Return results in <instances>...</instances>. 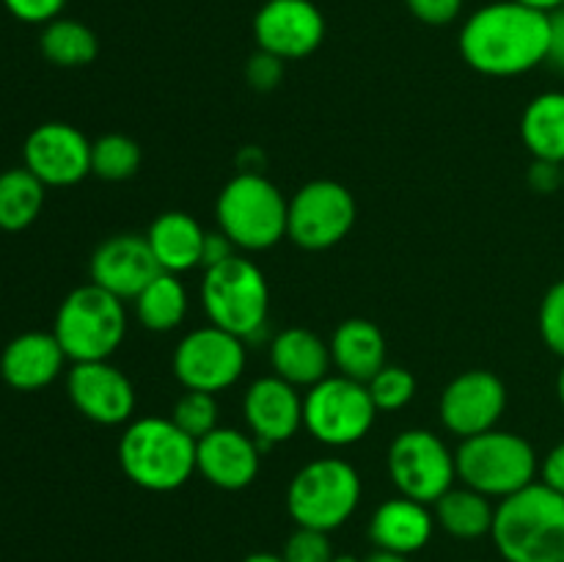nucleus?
I'll list each match as a JSON object with an SVG mask.
<instances>
[{"label":"nucleus","mask_w":564,"mask_h":562,"mask_svg":"<svg viewBox=\"0 0 564 562\" xmlns=\"http://www.w3.org/2000/svg\"><path fill=\"white\" fill-rule=\"evenodd\" d=\"M518 3L529 6V9L545 11V14H554V11H560V9H562L564 0H518Z\"/></svg>","instance_id":"37998d69"},{"label":"nucleus","mask_w":564,"mask_h":562,"mask_svg":"<svg viewBox=\"0 0 564 562\" xmlns=\"http://www.w3.org/2000/svg\"><path fill=\"white\" fill-rule=\"evenodd\" d=\"M22 165L44 187H72L91 174V141L75 125L44 121L25 138Z\"/></svg>","instance_id":"ddd939ff"},{"label":"nucleus","mask_w":564,"mask_h":562,"mask_svg":"<svg viewBox=\"0 0 564 562\" xmlns=\"http://www.w3.org/2000/svg\"><path fill=\"white\" fill-rule=\"evenodd\" d=\"M204 235L207 229H202L193 215L182 213V209H169L152 220L147 240L160 270L180 275L193 268H202Z\"/></svg>","instance_id":"5701e85b"},{"label":"nucleus","mask_w":564,"mask_h":562,"mask_svg":"<svg viewBox=\"0 0 564 562\" xmlns=\"http://www.w3.org/2000/svg\"><path fill=\"white\" fill-rule=\"evenodd\" d=\"M367 389L378 411H402V408L416 397V378H413L411 369L397 367V364H386V367L369 380Z\"/></svg>","instance_id":"2f4dec72"},{"label":"nucleus","mask_w":564,"mask_h":562,"mask_svg":"<svg viewBox=\"0 0 564 562\" xmlns=\"http://www.w3.org/2000/svg\"><path fill=\"white\" fill-rule=\"evenodd\" d=\"M39 50H42V55L53 66L77 69V66H88L97 58L99 42L97 33H94L86 22L58 17V20L42 25Z\"/></svg>","instance_id":"cd10ccee"},{"label":"nucleus","mask_w":564,"mask_h":562,"mask_svg":"<svg viewBox=\"0 0 564 562\" xmlns=\"http://www.w3.org/2000/svg\"><path fill=\"white\" fill-rule=\"evenodd\" d=\"M405 6L424 25H449L463 11V0H405Z\"/></svg>","instance_id":"e433bc0d"},{"label":"nucleus","mask_w":564,"mask_h":562,"mask_svg":"<svg viewBox=\"0 0 564 562\" xmlns=\"http://www.w3.org/2000/svg\"><path fill=\"white\" fill-rule=\"evenodd\" d=\"M551 14L518 0H496L474 11L460 28V55L488 77H518L545 64Z\"/></svg>","instance_id":"f257e3e1"},{"label":"nucleus","mask_w":564,"mask_h":562,"mask_svg":"<svg viewBox=\"0 0 564 562\" xmlns=\"http://www.w3.org/2000/svg\"><path fill=\"white\" fill-rule=\"evenodd\" d=\"M242 413L259 450L290 441L303 428V397L279 375L253 380L242 397Z\"/></svg>","instance_id":"f3484780"},{"label":"nucleus","mask_w":564,"mask_h":562,"mask_svg":"<svg viewBox=\"0 0 564 562\" xmlns=\"http://www.w3.org/2000/svg\"><path fill=\"white\" fill-rule=\"evenodd\" d=\"M556 395H560V402L564 408V367L560 369V378H556Z\"/></svg>","instance_id":"49530a36"},{"label":"nucleus","mask_w":564,"mask_h":562,"mask_svg":"<svg viewBox=\"0 0 564 562\" xmlns=\"http://www.w3.org/2000/svg\"><path fill=\"white\" fill-rule=\"evenodd\" d=\"M284 64L286 61L275 58V55L264 53V50H257L248 58L246 66V77L251 83V88H257V91H273L281 83V77H284Z\"/></svg>","instance_id":"c9c22d12"},{"label":"nucleus","mask_w":564,"mask_h":562,"mask_svg":"<svg viewBox=\"0 0 564 562\" xmlns=\"http://www.w3.org/2000/svg\"><path fill=\"white\" fill-rule=\"evenodd\" d=\"M529 185L538 193H554L564 187L562 182V165L549 163V160H534L532 169H529Z\"/></svg>","instance_id":"58836bf2"},{"label":"nucleus","mask_w":564,"mask_h":562,"mask_svg":"<svg viewBox=\"0 0 564 562\" xmlns=\"http://www.w3.org/2000/svg\"><path fill=\"white\" fill-rule=\"evenodd\" d=\"M290 198L259 171H240L218 193V229L237 251H268L286 237Z\"/></svg>","instance_id":"20e7f679"},{"label":"nucleus","mask_w":564,"mask_h":562,"mask_svg":"<svg viewBox=\"0 0 564 562\" xmlns=\"http://www.w3.org/2000/svg\"><path fill=\"white\" fill-rule=\"evenodd\" d=\"M69 361L53 331H28L14 336L0 353V378L17 391L47 389Z\"/></svg>","instance_id":"aec40b11"},{"label":"nucleus","mask_w":564,"mask_h":562,"mask_svg":"<svg viewBox=\"0 0 564 562\" xmlns=\"http://www.w3.org/2000/svg\"><path fill=\"white\" fill-rule=\"evenodd\" d=\"M375 408L367 383L328 375L303 397V428L314 435V441L325 446H352L369 435L375 428Z\"/></svg>","instance_id":"1a4fd4ad"},{"label":"nucleus","mask_w":564,"mask_h":562,"mask_svg":"<svg viewBox=\"0 0 564 562\" xmlns=\"http://www.w3.org/2000/svg\"><path fill=\"white\" fill-rule=\"evenodd\" d=\"M330 361L339 375L369 383L386 367V336L372 320L350 317L330 336Z\"/></svg>","instance_id":"b1692460"},{"label":"nucleus","mask_w":564,"mask_h":562,"mask_svg":"<svg viewBox=\"0 0 564 562\" xmlns=\"http://www.w3.org/2000/svg\"><path fill=\"white\" fill-rule=\"evenodd\" d=\"M361 474L341 457H317L295 472L286 488V512L295 527L334 532L361 505Z\"/></svg>","instance_id":"423d86ee"},{"label":"nucleus","mask_w":564,"mask_h":562,"mask_svg":"<svg viewBox=\"0 0 564 562\" xmlns=\"http://www.w3.org/2000/svg\"><path fill=\"white\" fill-rule=\"evenodd\" d=\"M540 483L564 496V441H560L540 463Z\"/></svg>","instance_id":"ea45409f"},{"label":"nucleus","mask_w":564,"mask_h":562,"mask_svg":"<svg viewBox=\"0 0 564 562\" xmlns=\"http://www.w3.org/2000/svg\"><path fill=\"white\" fill-rule=\"evenodd\" d=\"M3 6L14 20L28 22V25H47L58 20L66 0H3Z\"/></svg>","instance_id":"f704fd0d"},{"label":"nucleus","mask_w":564,"mask_h":562,"mask_svg":"<svg viewBox=\"0 0 564 562\" xmlns=\"http://www.w3.org/2000/svg\"><path fill=\"white\" fill-rule=\"evenodd\" d=\"M389 477L400 496L435 505L457 479L455 452L424 428L402 430L389 446Z\"/></svg>","instance_id":"9b49d317"},{"label":"nucleus","mask_w":564,"mask_h":562,"mask_svg":"<svg viewBox=\"0 0 564 562\" xmlns=\"http://www.w3.org/2000/svg\"><path fill=\"white\" fill-rule=\"evenodd\" d=\"M202 303L209 323L248 342L268 325V279L257 262L235 253L226 262L204 270Z\"/></svg>","instance_id":"6e6552de"},{"label":"nucleus","mask_w":564,"mask_h":562,"mask_svg":"<svg viewBox=\"0 0 564 562\" xmlns=\"http://www.w3.org/2000/svg\"><path fill=\"white\" fill-rule=\"evenodd\" d=\"M91 284L102 287L110 295L132 298L149 284L158 273H163L149 248L147 235H113L97 246L88 262Z\"/></svg>","instance_id":"a211bd4d"},{"label":"nucleus","mask_w":564,"mask_h":562,"mask_svg":"<svg viewBox=\"0 0 564 562\" xmlns=\"http://www.w3.org/2000/svg\"><path fill=\"white\" fill-rule=\"evenodd\" d=\"M187 290L176 273H158L135 298V317L147 331H174L187 317Z\"/></svg>","instance_id":"bb28decb"},{"label":"nucleus","mask_w":564,"mask_h":562,"mask_svg":"<svg viewBox=\"0 0 564 562\" xmlns=\"http://www.w3.org/2000/svg\"><path fill=\"white\" fill-rule=\"evenodd\" d=\"M47 187L25 169H9L0 174V229L22 231L42 215Z\"/></svg>","instance_id":"c85d7f7f"},{"label":"nucleus","mask_w":564,"mask_h":562,"mask_svg":"<svg viewBox=\"0 0 564 562\" xmlns=\"http://www.w3.org/2000/svg\"><path fill=\"white\" fill-rule=\"evenodd\" d=\"M218 417H220V408H218V400H215V395H209V391H193V389H185V395L176 400L174 411H171V419H174L176 428H180L182 433L191 435L193 441L204 439V435L213 433L215 428H220Z\"/></svg>","instance_id":"7c9ffc66"},{"label":"nucleus","mask_w":564,"mask_h":562,"mask_svg":"<svg viewBox=\"0 0 564 562\" xmlns=\"http://www.w3.org/2000/svg\"><path fill=\"white\" fill-rule=\"evenodd\" d=\"M66 395L77 413L105 428L127 424L135 413V386L110 361L72 364L66 372Z\"/></svg>","instance_id":"dca6fc26"},{"label":"nucleus","mask_w":564,"mask_h":562,"mask_svg":"<svg viewBox=\"0 0 564 562\" xmlns=\"http://www.w3.org/2000/svg\"><path fill=\"white\" fill-rule=\"evenodd\" d=\"M330 345L314 331L292 325L275 334L270 345V367L273 375L284 378L295 389H312L323 378H328Z\"/></svg>","instance_id":"4be33fe9"},{"label":"nucleus","mask_w":564,"mask_h":562,"mask_svg":"<svg viewBox=\"0 0 564 562\" xmlns=\"http://www.w3.org/2000/svg\"><path fill=\"white\" fill-rule=\"evenodd\" d=\"M460 562H477V560H460Z\"/></svg>","instance_id":"09e8293b"},{"label":"nucleus","mask_w":564,"mask_h":562,"mask_svg":"<svg viewBox=\"0 0 564 562\" xmlns=\"http://www.w3.org/2000/svg\"><path fill=\"white\" fill-rule=\"evenodd\" d=\"M549 61L554 69L564 72V11L551 14V44H549Z\"/></svg>","instance_id":"a19ab883"},{"label":"nucleus","mask_w":564,"mask_h":562,"mask_svg":"<svg viewBox=\"0 0 564 562\" xmlns=\"http://www.w3.org/2000/svg\"><path fill=\"white\" fill-rule=\"evenodd\" d=\"M246 361V339L209 323L182 336L174 347L171 367L185 389L218 395L240 380Z\"/></svg>","instance_id":"f8f14e48"},{"label":"nucleus","mask_w":564,"mask_h":562,"mask_svg":"<svg viewBox=\"0 0 564 562\" xmlns=\"http://www.w3.org/2000/svg\"><path fill=\"white\" fill-rule=\"evenodd\" d=\"M435 523L455 540H479L490 538L494 532L496 505L479 490L468 488L460 483V488L452 485L444 496L433 505Z\"/></svg>","instance_id":"393cba45"},{"label":"nucleus","mask_w":564,"mask_h":562,"mask_svg":"<svg viewBox=\"0 0 564 562\" xmlns=\"http://www.w3.org/2000/svg\"><path fill=\"white\" fill-rule=\"evenodd\" d=\"M560 11H564V3H562V9H560Z\"/></svg>","instance_id":"8fccbe9b"},{"label":"nucleus","mask_w":564,"mask_h":562,"mask_svg":"<svg viewBox=\"0 0 564 562\" xmlns=\"http://www.w3.org/2000/svg\"><path fill=\"white\" fill-rule=\"evenodd\" d=\"M53 334L72 364L108 361L127 336L124 301L88 281L61 301Z\"/></svg>","instance_id":"39448f33"},{"label":"nucleus","mask_w":564,"mask_h":562,"mask_svg":"<svg viewBox=\"0 0 564 562\" xmlns=\"http://www.w3.org/2000/svg\"><path fill=\"white\" fill-rule=\"evenodd\" d=\"M562 182H564V163H562Z\"/></svg>","instance_id":"de8ad7c7"},{"label":"nucleus","mask_w":564,"mask_h":562,"mask_svg":"<svg viewBox=\"0 0 564 562\" xmlns=\"http://www.w3.org/2000/svg\"><path fill=\"white\" fill-rule=\"evenodd\" d=\"M521 138L534 160L564 163V91L538 94L521 116Z\"/></svg>","instance_id":"a878e982"},{"label":"nucleus","mask_w":564,"mask_h":562,"mask_svg":"<svg viewBox=\"0 0 564 562\" xmlns=\"http://www.w3.org/2000/svg\"><path fill=\"white\" fill-rule=\"evenodd\" d=\"M367 532L375 549L413 556L433 540L435 516L430 505L408 496H391L372 512Z\"/></svg>","instance_id":"412c9836"},{"label":"nucleus","mask_w":564,"mask_h":562,"mask_svg":"<svg viewBox=\"0 0 564 562\" xmlns=\"http://www.w3.org/2000/svg\"><path fill=\"white\" fill-rule=\"evenodd\" d=\"M538 325L545 347L564 358V279L556 281L554 287H549V292L543 295Z\"/></svg>","instance_id":"72a5a7b5"},{"label":"nucleus","mask_w":564,"mask_h":562,"mask_svg":"<svg viewBox=\"0 0 564 562\" xmlns=\"http://www.w3.org/2000/svg\"><path fill=\"white\" fill-rule=\"evenodd\" d=\"M364 562H413V560H411V556H405V554H394V551L375 549L372 554L364 556Z\"/></svg>","instance_id":"79ce46f5"},{"label":"nucleus","mask_w":564,"mask_h":562,"mask_svg":"<svg viewBox=\"0 0 564 562\" xmlns=\"http://www.w3.org/2000/svg\"><path fill=\"white\" fill-rule=\"evenodd\" d=\"M242 562H284L281 554H270V551H257V554H248Z\"/></svg>","instance_id":"c03bdc74"},{"label":"nucleus","mask_w":564,"mask_h":562,"mask_svg":"<svg viewBox=\"0 0 564 562\" xmlns=\"http://www.w3.org/2000/svg\"><path fill=\"white\" fill-rule=\"evenodd\" d=\"M330 562H364V556H356V554H334V560Z\"/></svg>","instance_id":"a18cd8bd"},{"label":"nucleus","mask_w":564,"mask_h":562,"mask_svg":"<svg viewBox=\"0 0 564 562\" xmlns=\"http://www.w3.org/2000/svg\"><path fill=\"white\" fill-rule=\"evenodd\" d=\"M455 463L463 485L499 501L532 485L540 474L534 446L523 435L496 428L463 439Z\"/></svg>","instance_id":"0eeeda50"},{"label":"nucleus","mask_w":564,"mask_h":562,"mask_svg":"<svg viewBox=\"0 0 564 562\" xmlns=\"http://www.w3.org/2000/svg\"><path fill=\"white\" fill-rule=\"evenodd\" d=\"M235 253H237V246L220 229L207 231V235H204V248H202V268L204 270L226 262V259H231Z\"/></svg>","instance_id":"4c0bfd02"},{"label":"nucleus","mask_w":564,"mask_h":562,"mask_svg":"<svg viewBox=\"0 0 564 562\" xmlns=\"http://www.w3.org/2000/svg\"><path fill=\"white\" fill-rule=\"evenodd\" d=\"M253 39L281 61L308 58L325 39V17L312 0H264L253 17Z\"/></svg>","instance_id":"2eb2a0df"},{"label":"nucleus","mask_w":564,"mask_h":562,"mask_svg":"<svg viewBox=\"0 0 564 562\" xmlns=\"http://www.w3.org/2000/svg\"><path fill=\"white\" fill-rule=\"evenodd\" d=\"M119 466L138 488L169 494L196 474V441L171 417L135 419L119 439Z\"/></svg>","instance_id":"7ed1b4c3"},{"label":"nucleus","mask_w":564,"mask_h":562,"mask_svg":"<svg viewBox=\"0 0 564 562\" xmlns=\"http://www.w3.org/2000/svg\"><path fill=\"white\" fill-rule=\"evenodd\" d=\"M490 540L505 562H564V496L534 479L496 505Z\"/></svg>","instance_id":"f03ea898"},{"label":"nucleus","mask_w":564,"mask_h":562,"mask_svg":"<svg viewBox=\"0 0 564 562\" xmlns=\"http://www.w3.org/2000/svg\"><path fill=\"white\" fill-rule=\"evenodd\" d=\"M356 198L341 182L312 180L290 198L286 237L303 251H328L356 226Z\"/></svg>","instance_id":"9d476101"},{"label":"nucleus","mask_w":564,"mask_h":562,"mask_svg":"<svg viewBox=\"0 0 564 562\" xmlns=\"http://www.w3.org/2000/svg\"><path fill=\"white\" fill-rule=\"evenodd\" d=\"M507 408V386L490 369H466L446 383L438 400V417L457 439L494 430Z\"/></svg>","instance_id":"4468645a"},{"label":"nucleus","mask_w":564,"mask_h":562,"mask_svg":"<svg viewBox=\"0 0 564 562\" xmlns=\"http://www.w3.org/2000/svg\"><path fill=\"white\" fill-rule=\"evenodd\" d=\"M262 450L257 439L235 428H215L196 441V472L220 490H242L259 477Z\"/></svg>","instance_id":"6ab92c4d"},{"label":"nucleus","mask_w":564,"mask_h":562,"mask_svg":"<svg viewBox=\"0 0 564 562\" xmlns=\"http://www.w3.org/2000/svg\"><path fill=\"white\" fill-rule=\"evenodd\" d=\"M141 169V147L130 136L108 132L91 141V174L105 182H124Z\"/></svg>","instance_id":"c756f323"},{"label":"nucleus","mask_w":564,"mask_h":562,"mask_svg":"<svg viewBox=\"0 0 564 562\" xmlns=\"http://www.w3.org/2000/svg\"><path fill=\"white\" fill-rule=\"evenodd\" d=\"M334 554L336 551L328 532L308 527H295V532L286 538L284 549H281V560L284 562H330Z\"/></svg>","instance_id":"473e14b6"}]
</instances>
